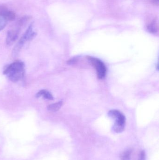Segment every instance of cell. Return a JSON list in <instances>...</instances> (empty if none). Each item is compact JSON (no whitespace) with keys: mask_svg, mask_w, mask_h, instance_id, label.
Returning <instances> with one entry per match:
<instances>
[{"mask_svg":"<svg viewBox=\"0 0 159 160\" xmlns=\"http://www.w3.org/2000/svg\"><path fill=\"white\" fill-rule=\"evenodd\" d=\"M3 74L13 82H17L22 80L24 77L25 65L23 62L20 61L14 62L5 68Z\"/></svg>","mask_w":159,"mask_h":160,"instance_id":"obj_1","label":"cell"},{"mask_svg":"<svg viewBox=\"0 0 159 160\" xmlns=\"http://www.w3.org/2000/svg\"><path fill=\"white\" fill-rule=\"evenodd\" d=\"M33 23L30 24L24 34L18 42L16 44L12 51V55L14 57H16L19 52L27 41L32 40L36 35V32H34Z\"/></svg>","mask_w":159,"mask_h":160,"instance_id":"obj_2","label":"cell"},{"mask_svg":"<svg viewBox=\"0 0 159 160\" xmlns=\"http://www.w3.org/2000/svg\"><path fill=\"white\" fill-rule=\"evenodd\" d=\"M108 115L112 118L116 119L115 123L113 127L114 131L117 133H120L124 131L125 128L126 118L125 116L119 111L112 110L109 111Z\"/></svg>","mask_w":159,"mask_h":160,"instance_id":"obj_3","label":"cell"},{"mask_svg":"<svg viewBox=\"0 0 159 160\" xmlns=\"http://www.w3.org/2000/svg\"><path fill=\"white\" fill-rule=\"evenodd\" d=\"M87 59L97 70L98 78L100 79L104 78L106 73V68L104 63L101 60L94 57L88 56Z\"/></svg>","mask_w":159,"mask_h":160,"instance_id":"obj_4","label":"cell"},{"mask_svg":"<svg viewBox=\"0 0 159 160\" xmlns=\"http://www.w3.org/2000/svg\"><path fill=\"white\" fill-rule=\"evenodd\" d=\"M20 32V28H15L8 31L7 35V45L9 46L13 45L18 38Z\"/></svg>","mask_w":159,"mask_h":160,"instance_id":"obj_5","label":"cell"},{"mask_svg":"<svg viewBox=\"0 0 159 160\" xmlns=\"http://www.w3.org/2000/svg\"><path fill=\"white\" fill-rule=\"evenodd\" d=\"M0 15L7 21H13L16 18V14L4 6H0Z\"/></svg>","mask_w":159,"mask_h":160,"instance_id":"obj_6","label":"cell"},{"mask_svg":"<svg viewBox=\"0 0 159 160\" xmlns=\"http://www.w3.org/2000/svg\"><path fill=\"white\" fill-rule=\"evenodd\" d=\"M41 97H43L44 98L46 99L50 100H52L54 99L51 93L48 90H45V89L40 90L35 95V97L36 98H39Z\"/></svg>","mask_w":159,"mask_h":160,"instance_id":"obj_7","label":"cell"},{"mask_svg":"<svg viewBox=\"0 0 159 160\" xmlns=\"http://www.w3.org/2000/svg\"><path fill=\"white\" fill-rule=\"evenodd\" d=\"M63 101H59L53 104H50L47 107L48 111L50 112H56L58 111L63 105Z\"/></svg>","mask_w":159,"mask_h":160,"instance_id":"obj_8","label":"cell"},{"mask_svg":"<svg viewBox=\"0 0 159 160\" xmlns=\"http://www.w3.org/2000/svg\"><path fill=\"white\" fill-rule=\"evenodd\" d=\"M147 30L149 32L151 33L155 34L157 32V24L155 21H153L151 23L147 25Z\"/></svg>","mask_w":159,"mask_h":160,"instance_id":"obj_9","label":"cell"},{"mask_svg":"<svg viewBox=\"0 0 159 160\" xmlns=\"http://www.w3.org/2000/svg\"><path fill=\"white\" fill-rule=\"evenodd\" d=\"M132 152V151L131 149L125 150L121 154L120 160H131Z\"/></svg>","mask_w":159,"mask_h":160,"instance_id":"obj_10","label":"cell"},{"mask_svg":"<svg viewBox=\"0 0 159 160\" xmlns=\"http://www.w3.org/2000/svg\"><path fill=\"white\" fill-rule=\"evenodd\" d=\"M7 21L0 15V31L5 28L7 24Z\"/></svg>","mask_w":159,"mask_h":160,"instance_id":"obj_11","label":"cell"},{"mask_svg":"<svg viewBox=\"0 0 159 160\" xmlns=\"http://www.w3.org/2000/svg\"><path fill=\"white\" fill-rule=\"evenodd\" d=\"M139 160H146L145 152L144 151H142L140 153Z\"/></svg>","mask_w":159,"mask_h":160,"instance_id":"obj_12","label":"cell"},{"mask_svg":"<svg viewBox=\"0 0 159 160\" xmlns=\"http://www.w3.org/2000/svg\"><path fill=\"white\" fill-rule=\"evenodd\" d=\"M77 62L76 59H72L70 60V61H68L67 63L69 64H74L76 62Z\"/></svg>","mask_w":159,"mask_h":160,"instance_id":"obj_13","label":"cell"},{"mask_svg":"<svg viewBox=\"0 0 159 160\" xmlns=\"http://www.w3.org/2000/svg\"><path fill=\"white\" fill-rule=\"evenodd\" d=\"M159 1V0H153V1H152V2H153V4L156 5H158Z\"/></svg>","mask_w":159,"mask_h":160,"instance_id":"obj_14","label":"cell"}]
</instances>
